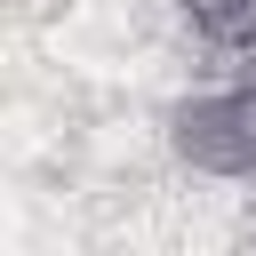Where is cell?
<instances>
[{
	"label": "cell",
	"instance_id": "cell-3",
	"mask_svg": "<svg viewBox=\"0 0 256 256\" xmlns=\"http://www.w3.org/2000/svg\"><path fill=\"white\" fill-rule=\"evenodd\" d=\"M232 232H240V248L256 256V176H248V192H240V216H232Z\"/></svg>",
	"mask_w": 256,
	"mask_h": 256
},
{
	"label": "cell",
	"instance_id": "cell-2",
	"mask_svg": "<svg viewBox=\"0 0 256 256\" xmlns=\"http://www.w3.org/2000/svg\"><path fill=\"white\" fill-rule=\"evenodd\" d=\"M184 16H192V32H200L208 48H224V56H248V48H256V0H184Z\"/></svg>",
	"mask_w": 256,
	"mask_h": 256
},
{
	"label": "cell",
	"instance_id": "cell-1",
	"mask_svg": "<svg viewBox=\"0 0 256 256\" xmlns=\"http://www.w3.org/2000/svg\"><path fill=\"white\" fill-rule=\"evenodd\" d=\"M168 152L192 168V176H224V184H248L256 176V80H224V88H200L168 112Z\"/></svg>",
	"mask_w": 256,
	"mask_h": 256
}]
</instances>
